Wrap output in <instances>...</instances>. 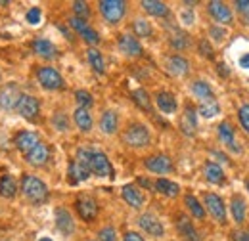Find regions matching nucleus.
Listing matches in <instances>:
<instances>
[{
	"label": "nucleus",
	"mask_w": 249,
	"mask_h": 241,
	"mask_svg": "<svg viewBox=\"0 0 249 241\" xmlns=\"http://www.w3.org/2000/svg\"><path fill=\"white\" fill-rule=\"evenodd\" d=\"M180 126H182V130H184L186 134H194V130H196V126H197V117H196V111H194L192 107H186Z\"/></svg>",
	"instance_id": "obj_31"
},
{
	"label": "nucleus",
	"mask_w": 249,
	"mask_h": 241,
	"mask_svg": "<svg viewBox=\"0 0 249 241\" xmlns=\"http://www.w3.org/2000/svg\"><path fill=\"white\" fill-rule=\"evenodd\" d=\"M100 128L106 134H113L117 130V113L115 111H106L100 119Z\"/></svg>",
	"instance_id": "obj_27"
},
{
	"label": "nucleus",
	"mask_w": 249,
	"mask_h": 241,
	"mask_svg": "<svg viewBox=\"0 0 249 241\" xmlns=\"http://www.w3.org/2000/svg\"><path fill=\"white\" fill-rule=\"evenodd\" d=\"M18 188H16V180L10 176V174H4L0 176V195L6 197V199H12L16 195Z\"/></svg>",
	"instance_id": "obj_26"
},
{
	"label": "nucleus",
	"mask_w": 249,
	"mask_h": 241,
	"mask_svg": "<svg viewBox=\"0 0 249 241\" xmlns=\"http://www.w3.org/2000/svg\"><path fill=\"white\" fill-rule=\"evenodd\" d=\"M100 12L109 23H117L124 16V2H121V0H102Z\"/></svg>",
	"instance_id": "obj_4"
},
{
	"label": "nucleus",
	"mask_w": 249,
	"mask_h": 241,
	"mask_svg": "<svg viewBox=\"0 0 249 241\" xmlns=\"http://www.w3.org/2000/svg\"><path fill=\"white\" fill-rule=\"evenodd\" d=\"M73 10H75V14H77L75 17H79V19H85V17H89V14H90L87 2H73Z\"/></svg>",
	"instance_id": "obj_40"
},
{
	"label": "nucleus",
	"mask_w": 249,
	"mask_h": 241,
	"mask_svg": "<svg viewBox=\"0 0 249 241\" xmlns=\"http://www.w3.org/2000/svg\"><path fill=\"white\" fill-rule=\"evenodd\" d=\"M157 107L163 113H167V115L175 113L177 111V100H175V96L171 92H159L157 94Z\"/></svg>",
	"instance_id": "obj_20"
},
{
	"label": "nucleus",
	"mask_w": 249,
	"mask_h": 241,
	"mask_svg": "<svg viewBox=\"0 0 249 241\" xmlns=\"http://www.w3.org/2000/svg\"><path fill=\"white\" fill-rule=\"evenodd\" d=\"M89 171L96 176H100V178H113V167H111L109 159L100 151H92Z\"/></svg>",
	"instance_id": "obj_3"
},
{
	"label": "nucleus",
	"mask_w": 249,
	"mask_h": 241,
	"mask_svg": "<svg viewBox=\"0 0 249 241\" xmlns=\"http://www.w3.org/2000/svg\"><path fill=\"white\" fill-rule=\"evenodd\" d=\"M75 122H77V126H79L83 132H89V130L92 128V117H90L89 109L79 107V109L75 111Z\"/></svg>",
	"instance_id": "obj_30"
},
{
	"label": "nucleus",
	"mask_w": 249,
	"mask_h": 241,
	"mask_svg": "<svg viewBox=\"0 0 249 241\" xmlns=\"http://www.w3.org/2000/svg\"><path fill=\"white\" fill-rule=\"evenodd\" d=\"M140 184H142V186H150V182L144 180V178H140Z\"/></svg>",
	"instance_id": "obj_55"
},
{
	"label": "nucleus",
	"mask_w": 249,
	"mask_h": 241,
	"mask_svg": "<svg viewBox=\"0 0 249 241\" xmlns=\"http://www.w3.org/2000/svg\"><path fill=\"white\" fill-rule=\"evenodd\" d=\"M192 92H194V96H197L201 102L207 100V98H213L211 86H209L207 83H203V81H196V83L192 85Z\"/></svg>",
	"instance_id": "obj_33"
},
{
	"label": "nucleus",
	"mask_w": 249,
	"mask_h": 241,
	"mask_svg": "<svg viewBox=\"0 0 249 241\" xmlns=\"http://www.w3.org/2000/svg\"><path fill=\"white\" fill-rule=\"evenodd\" d=\"M77 211H79V214L85 220H94L96 214H98V205H96V201H94L92 197L83 195V197L77 199Z\"/></svg>",
	"instance_id": "obj_11"
},
{
	"label": "nucleus",
	"mask_w": 249,
	"mask_h": 241,
	"mask_svg": "<svg viewBox=\"0 0 249 241\" xmlns=\"http://www.w3.org/2000/svg\"><path fill=\"white\" fill-rule=\"evenodd\" d=\"M186 207L190 209V212H192L196 218H203V216H205V209L199 205V201H197L194 195H186Z\"/></svg>",
	"instance_id": "obj_36"
},
{
	"label": "nucleus",
	"mask_w": 249,
	"mask_h": 241,
	"mask_svg": "<svg viewBox=\"0 0 249 241\" xmlns=\"http://www.w3.org/2000/svg\"><path fill=\"white\" fill-rule=\"evenodd\" d=\"M69 23H71V27H73V29L79 31V33H83L85 29H89L87 21H85V19H79V17H71V19H69Z\"/></svg>",
	"instance_id": "obj_45"
},
{
	"label": "nucleus",
	"mask_w": 249,
	"mask_h": 241,
	"mask_svg": "<svg viewBox=\"0 0 249 241\" xmlns=\"http://www.w3.org/2000/svg\"><path fill=\"white\" fill-rule=\"evenodd\" d=\"M234 241H249V232H242V230H236L232 234Z\"/></svg>",
	"instance_id": "obj_49"
},
{
	"label": "nucleus",
	"mask_w": 249,
	"mask_h": 241,
	"mask_svg": "<svg viewBox=\"0 0 249 241\" xmlns=\"http://www.w3.org/2000/svg\"><path fill=\"white\" fill-rule=\"evenodd\" d=\"M236 8L240 14H244L246 17H249V0H238L236 2Z\"/></svg>",
	"instance_id": "obj_47"
},
{
	"label": "nucleus",
	"mask_w": 249,
	"mask_h": 241,
	"mask_svg": "<svg viewBox=\"0 0 249 241\" xmlns=\"http://www.w3.org/2000/svg\"><path fill=\"white\" fill-rule=\"evenodd\" d=\"M218 111H220V107H218V103L215 98H207V100H203L201 105H199V115L205 117V119H213V117H217Z\"/></svg>",
	"instance_id": "obj_23"
},
{
	"label": "nucleus",
	"mask_w": 249,
	"mask_h": 241,
	"mask_svg": "<svg viewBox=\"0 0 249 241\" xmlns=\"http://www.w3.org/2000/svg\"><path fill=\"white\" fill-rule=\"evenodd\" d=\"M248 189H249V182H248Z\"/></svg>",
	"instance_id": "obj_57"
},
{
	"label": "nucleus",
	"mask_w": 249,
	"mask_h": 241,
	"mask_svg": "<svg viewBox=\"0 0 249 241\" xmlns=\"http://www.w3.org/2000/svg\"><path fill=\"white\" fill-rule=\"evenodd\" d=\"M167 69H169L171 75H175V77H182V75H186L188 73L190 65H188V61L184 60L182 56H173V58H169V61H167Z\"/></svg>",
	"instance_id": "obj_21"
},
{
	"label": "nucleus",
	"mask_w": 249,
	"mask_h": 241,
	"mask_svg": "<svg viewBox=\"0 0 249 241\" xmlns=\"http://www.w3.org/2000/svg\"><path fill=\"white\" fill-rule=\"evenodd\" d=\"M142 8H144L148 14L157 16V17H163V16H167V14H169L167 4H163V2H156V0H144V2H142Z\"/></svg>",
	"instance_id": "obj_29"
},
{
	"label": "nucleus",
	"mask_w": 249,
	"mask_h": 241,
	"mask_svg": "<svg viewBox=\"0 0 249 241\" xmlns=\"http://www.w3.org/2000/svg\"><path fill=\"white\" fill-rule=\"evenodd\" d=\"M230 209H232V214H234V220L236 222H244L246 218V201L242 197H234L232 203H230Z\"/></svg>",
	"instance_id": "obj_32"
},
{
	"label": "nucleus",
	"mask_w": 249,
	"mask_h": 241,
	"mask_svg": "<svg viewBox=\"0 0 249 241\" xmlns=\"http://www.w3.org/2000/svg\"><path fill=\"white\" fill-rule=\"evenodd\" d=\"M177 226H178V232L182 234V238H186V241H199L196 230H194V226H192V222L188 220L186 216H178Z\"/></svg>",
	"instance_id": "obj_25"
},
{
	"label": "nucleus",
	"mask_w": 249,
	"mask_h": 241,
	"mask_svg": "<svg viewBox=\"0 0 249 241\" xmlns=\"http://www.w3.org/2000/svg\"><path fill=\"white\" fill-rule=\"evenodd\" d=\"M124 241H144V240H142V236L136 234V232H126V234H124Z\"/></svg>",
	"instance_id": "obj_50"
},
{
	"label": "nucleus",
	"mask_w": 249,
	"mask_h": 241,
	"mask_svg": "<svg viewBox=\"0 0 249 241\" xmlns=\"http://www.w3.org/2000/svg\"><path fill=\"white\" fill-rule=\"evenodd\" d=\"M240 65H242L244 69H249V54H244V56L240 58Z\"/></svg>",
	"instance_id": "obj_53"
},
{
	"label": "nucleus",
	"mask_w": 249,
	"mask_h": 241,
	"mask_svg": "<svg viewBox=\"0 0 249 241\" xmlns=\"http://www.w3.org/2000/svg\"><path fill=\"white\" fill-rule=\"evenodd\" d=\"M75 98L79 102V107H83V109H87V107L92 105V96L87 90H77L75 92Z\"/></svg>",
	"instance_id": "obj_38"
},
{
	"label": "nucleus",
	"mask_w": 249,
	"mask_h": 241,
	"mask_svg": "<svg viewBox=\"0 0 249 241\" xmlns=\"http://www.w3.org/2000/svg\"><path fill=\"white\" fill-rule=\"evenodd\" d=\"M19 90H18V86L12 83V85H8L4 90L0 92V107L2 109H14L16 105H18V102H19Z\"/></svg>",
	"instance_id": "obj_9"
},
{
	"label": "nucleus",
	"mask_w": 249,
	"mask_h": 241,
	"mask_svg": "<svg viewBox=\"0 0 249 241\" xmlns=\"http://www.w3.org/2000/svg\"><path fill=\"white\" fill-rule=\"evenodd\" d=\"M156 189L159 191V193L167 195V197H177V195H178V191H180L178 184L167 180V178H159V180L156 182Z\"/></svg>",
	"instance_id": "obj_24"
},
{
	"label": "nucleus",
	"mask_w": 249,
	"mask_h": 241,
	"mask_svg": "<svg viewBox=\"0 0 249 241\" xmlns=\"http://www.w3.org/2000/svg\"><path fill=\"white\" fill-rule=\"evenodd\" d=\"M132 100H134V103H136L138 107H142V109H146V111L152 109V102H150V96H148L146 90H142V88L134 90L132 92Z\"/></svg>",
	"instance_id": "obj_34"
},
{
	"label": "nucleus",
	"mask_w": 249,
	"mask_h": 241,
	"mask_svg": "<svg viewBox=\"0 0 249 241\" xmlns=\"http://www.w3.org/2000/svg\"><path fill=\"white\" fill-rule=\"evenodd\" d=\"M81 36H83V38H85L89 44H98V42H100V36H98V33H96L94 29H90V27L83 31V33H81Z\"/></svg>",
	"instance_id": "obj_42"
},
{
	"label": "nucleus",
	"mask_w": 249,
	"mask_h": 241,
	"mask_svg": "<svg viewBox=\"0 0 249 241\" xmlns=\"http://www.w3.org/2000/svg\"><path fill=\"white\" fill-rule=\"evenodd\" d=\"M33 50H35L36 56L46 58V60L56 56V46L50 40H46V38H35L33 40Z\"/></svg>",
	"instance_id": "obj_14"
},
{
	"label": "nucleus",
	"mask_w": 249,
	"mask_h": 241,
	"mask_svg": "<svg viewBox=\"0 0 249 241\" xmlns=\"http://www.w3.org/2000/svg\"><path fill=\"white\" fill-rule=\"evenodd\" d=\"M27 23H31V25H36L38 21H40V17H42V14H40V10L38 8H29V12H27Z\"/></svg>",
	"instance_id": "obj_43"
},
{
	"label": "nucleus",
	"mask_w": 249,
	"mask_h": 241,
	"mask_svg": "<svg viewBox=\"0 0 249 241\" xmlns=\"http://www.w3.org/2000/svg\"><path fill=\"white\" fill-rule=\"evenodd\" d=\"M123 197H124V201H126L130 207H134V209L142 207V203H144L142 191H140L136 186H130V184L123 186Z\"/></svg>",
	"instance_id": "obj_15"
},
{
	"label": "nucleus",
	"mask_w": 249,
	"mask_h": 241,
	"mask_svg": "<svg viewBox=\"0 0 249 241\" xmlns=\"http://www.w3.org/2000/svg\"><path fill=\"white\" fill-rule=\"evenodd\" d=\"M100 240L102 241H115V230L113 228H104V230H100Z\"/></svg>",
	"instance_id": "obj_46"
},
{
	"label": "nucleus",
	"mask_w": 249,
	"mask_h": 241,
	"mask_svg": "<svg viewBox=\"0 0 249 241\" xmlns=\"http://www.w3.org/2000/svg\"><path fill=\"white\" fill-rule=\"evenodd\" d=\"M238 117H240V122H242V126H244V130L249 132V105H242V107H240Z\"/></svg>",
	"instance_id": "obj_41"
},
{
	"label": "nucleus",
	"mask_w": 249,
	"mask_h": 241,
	"mask_svg": "<svg viewBox=\"0 0 249 241\" xmlns=\"http://www.w3.org/2000/svg\"><path fill=\"white\" fill-rule=\"evenodd\" d=\"M205 207L207 211L213 214V218H217L218 222L226 220V207L222 203V199L215 193H205Z\"/></svg>",
	"instance_id": "obj_7"
},
{
	"label": "nucleus",
	"mask_w": 249,
	"mask_h": 241,
	"mask_svg": "<svg viewBox=\"0 0 249 241\" xmlns=\"http://www.w3.org/2000/svg\"><path fill=\"white\" fill-rule=\"evenodd\" d=\"M36 75H38L40 85H42L44 88H48V90H60L63 86L62 75H60L54 67H40Z\"/></svg>",
	"instance_id": "obj_5"
},
{
	"label": "nucleus",
	"mask_w": 249,
	"mask_h": 241,
	"mask_svg": "<svg viewBox=\"0 0 249 241\" xmlns=\"http://www.w3.org/2000/svg\"><path fill=\"white\" fill-rule=\"evenodd\" d=\"M87 56H89V63L92 65V69L96 71V73H104V69H106V65H104V58H102V54L98 52V50H94V48H90L89 52H87Z\"/></svg>",
	"instance_id": "obj_35"
},
{
	"label": "nucleus",
	"mask_w": 249,
	"mask_h": 241,
	"mask_svg": "<svg viewBox=\"0 0 249 241\" xmlns=\"http://www.w3.org/2000/svg\"><path fill=\"white\" fill-rule=\"evenodd\" d=\"M180 19H182L184 25H192V23H194V14H192L190 10H186V12L180 14Z\"/></svg>",
	"instance_id": "obj_48"
},
{
	"label": "nucleus",
	"mask_w": 249,
	"mask_h": 241,
	"mask_svg": "<svg viewBox=\"0 0 249 241\" xmlns=\"http://www.w3.org/2000/svg\"><path fill=\"white\" fill-rule=\"evenodd\" d=\"M48 155H50V153H48V148L38 142V144L27 153V161H29L31 165H35V167H40V165H44V163L48 161Z\"/></svg>",
	"instance_id": "obj_19"
},
{
	"label": "nucleus",
	"mask_w": 249,
	"mask_h": 241,
	"mask_svg": "<svg viewBox=\"0 0 249 241\" xmlns=\"http://www.w3.org/2000/svg\"><path fill=\"white\" fill-rule=\"evenodd\" d=\"M52 122H54V126L58 128V130H62V132H65L67 130V119H65V115H62V113H58V115H54V119H52Z\"/></svg>",
	"instance_id": "obj_44"
},
{
	"label": "nucleus",
	"mask_w": 249,
	"mask_h": 241,
	"mask_svg": "<svg viewBox=\"0 0 249 241\" xmlns=\"http://www.w3.org/2000/svg\"><path fill=\"white\" fill-rule=\"evenodd\" d=\"M199 48H201V52H203V56H207V58H213V50L209 48V44H207L205 40L201 42V46H199Z\"/></svg>",
	"instance_id": "obj_51"
},
{
	"label": "nucleus",
	"mask_w": 249,
	"mask_h": 241,
	"mask_svg": "<svg viewBox=\"0 0 249 241\" xmlns=\"http://www.w3.org/2000/svg\"><path fill=\"white\" fill-rule=\"evenodd\" d=\"M124 142L130 148H144L150 142V132L144 124H130L124 132Z\"/></svg>",
	"instance_id": "obj_2"
},
{
	"label": "nucleus",
	"mask_w": 249,
	"mask_h": 241,
	"mask_svg": "<svg viewBox=\"0 0 249 241\" xmlns=\"http://www.w3.org/2000/svg\"><path fill=\"white\" fill-rule=\"evenodd\" d=\"M224 34H226V33H224L222 29H217V27H213V29H211V36H215V40H222V38H224Z\"/></svg>",
	"instance_id": "obj_52"
},
{
	"label": "nucleus",
	"mask_w": 249,
	"mask_h": 241,
	"mask_svg": "<svg viewBox=\"0 0 249 241\" xmlns=\"http://www.w3.org/2000/svg\"><path fill=\"white\" fill-rule=\"evenodd\" d=\"M89 176H90V171H89L87 167L79 165L77 161H73V163L69 165V182H71V184H77V182L87 180Z\"/></svg>",
	"instance_id": "obj_22"
},
{
	"label": "nucleus",
	"mask_w": 249,
	"mask_h": 241,
	"mask_svg": "<svg viewBox=\"0 0 249 241\" xmlns=\"http://www.w3.org/2000/svg\"><path fill=\"white\" fill-rule=\"evenodd\" d=\"M38 241H52V240H50V238H40Z\"/></svg>",
	"instance_id": "obj_56"
},
{
	"label": "nucleus",
	"mask_w": 249,
	"mask_h": 241,
	"mask_svg": "<svg viewBox=\"0 0 249 241\" xmlns=\"http://www.w3.org/2000/svg\"><path fill=\"white\" fill-rule=\"evenodd\" d=\"M218 136H220V140H222L230 150L234 151V153H240V148H238L236 138H234V128H232L228 122H220V126H218Z\"/></svg>",
	"instance_id": "obj_18"
},
{
	"label": "nucleus",
	"mask_w": 249,
	"mask_h": 241,
	"mask_svg": "<svg viewBox=\"0 0 249 241\" xmlns=\"http://www.w3.org/2000/svg\"><path fill=\"white\" fill-rule=\"evenodd\" d=\"M138 224H140V228L144 232H148L154 238H161L163 236V226H161V222L157 220L154 214H142L140 220H138Z\"/></svg>",
	"instance_id": "obj_12"
},
{
	"label": "nucleus",
	"mask_w": 249,
	"mask_h": 241,
	"mask_svg": "<svg viewBox=\"0 0 249 241\" xmlns=\"http://www.w3.org/2000/svg\"><path fill=\"white\" fill-rule=\"evenodd\" d=\"M21 188H23V195L33 201V203H42L48 195V188L42 180H38L36 176H23V182H21Z\"/></svg>",
	"instance_id": "obj_1"
},
{
	"label": "nucleus",
	"mask_w": 249,
	"mask_h": 241,
	"mask_svg": "<svg viewBox=\"0 0 249 241\" xmlns=\"http://www.w3.org/2000/svg\"><path fill=\"white\" fill-rule=\"evenodd\" d=\"M36 144H38V138H36L35 132H25V130H23V132H19V134L16 136V146H18L19 151L29 153Z\"/></svg>",
	"instance_id": "obj_17"
},
{
	"label": "nucleus",
	"mask_w": 249,
	"mask_h": 241,
	"mask_svg": "<svg viewBox=\"0 0 249 241\" xmlns=\"http://www.w3.org/2000/svg\"><path fill=\"white\" fill-rule=\"evenodd\" d=\"M119 50L123 52L124 56H130V58H136V56L142 54L140 42L130 34H121L119 36Z\"/></svg>",
	"instance_id": "obj_10"
},
{
	"label": "nucleus",
	"mask_w": 249,
	"mask_h": 241,
	"mask_svg": "<svg viewBox=\"0 0 249 241\" xmlns=\"http://www.w3.org/2000/svg\"><path fill=\"white\" fill-rule=\"evenodd\" d=\"M146 169L152 171V172H157V174H167V172L173 171V163L165 155H156V157L146 159Z\"/></svg>",
	"instance_id": "obj_8"
},
{
	"label": "nucleus",
	"mask_w": 249,
	"mask_h": 241,
	"mask_svg": "<svg viewBox=\"0 0 249 241\" xmlns=\"http://www.w3.org/2000/svg\"><path fill=\"white\" fill-rule=\"evenodd\" d=\"M209 14L217 19L218 23H230L232 21V12L222 2H209Z\"/></svg>",
	"instance_id": "obj_13"
},
{
	"label": "nucleus",
	"mask_w": 249,
	"mask_h": 241,
	"mask_svg": "<svg viewBox=\"0 0 249 241\" xmlns=\"http://www.w3.org/2000/svg\"><path fill=\"white\" fill-rule=\"evenodd\" d=\"M203 172H205V178L211 184H222L224 182V172H222V169L218 167L217 163H207Z\"/></svg>",
	"instance_id": "obj_28"
},
{
	"label": "nucleus",
	"mask_w": 249,
	"mask_h": 241,
	"mask_svg": "<svg viewBox=\"0 0 249 241\" xmlns=\"http://www.w3.org/2000/svg\"><path fill=\"white\" fill-rule=\"evenodd\" d=\"M56 226L60 228V232L65 234V236H69V234L75 232V222H73L71 214L65 211V209H58L56 211Z\"/></svg>",
	"instance_id": "obj_16"
},
{
	"label": "nucleus",
	"mask_w": 249,
	"mask_h": 241,
	"mask_svg": "<svg viewBox=\"0 0 249 241\" xmlns=\"http://www.w3.org/2000/svg\"><path fill=\"white\" fill-rule=\"evenodd\" d=\"M18 111H19L21 117L33 120L38 115V100L29 96V94H21L19 102H18Z\"/></svg>",
	"instance_id": "obj_6"
},
{
	"label": "nucleus",
	"mask_w": 249,
	"mask_h": 241,
	"mask_svg": "<svg viewBox=\"0 0 249 241\" xmlns=\"http://www.w3.org/2000/svg\"><path fill=\"white\" fill-rule=\"evenodd\" d=\"M218 73H220V75H228L230 71L226 69V65H222V63H220V65H218Z\"/></svg>",
	"instance_id": "obj_54"
},
{
	"label": "nucleus",
	"mask_w": 249,
	"mask_h": 241,
	"mask_svg": "<svg viewBox=\"0 0 249 241\" xmlns=\"http://www.w3.org/2000/svg\"><path fill=\"white\" fill-rule=\"evenodd\" d=\"M134 31H136L138 36H150L152 34V25L144 19H136L134 21Z\"/></svg>",
	"instance_id": "obj_39"
},
{
	"label": "nucleus",
	"mask_w": 249,
	"mask_h": 241,
	"mask_svg": "<svg viewBox=\"0 0 249 241\" xmlns=\"http://www.w3.org/2000/svg\"><path fill=\"white\" fill-rule=\"evenodd\" d=\"M171 44H173L177 50H182V48H186L190 42H188V36L184 33H178V31H177V33L171 36Z\"/></svg>",
	"instance_id": "obj_37"
}]
</instances>
